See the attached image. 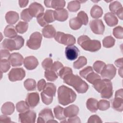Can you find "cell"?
<instances>
[{
	"label": "cell",
	"instance_id": "obj_1",
	"mask_svg": "<svg viewBox=\"0 0 123 123\" xmlns=\"http://www.w3.org/2000/svg\"><path fill=\"white\" fill-rule=\"evenodd\" d=\"M63 82L73 87L78 93H86L89 86L87 84L77 75L72 74L66 75L63 78Z\"/></svg>",
	"mask_w": 123,
	"mask_h": 123
},
{
	"label": "cell",
	"instance_id": "obj_2",
	"mask_svg": "<svg viewBox=\"0 0 123 123\" xmlns=\"http://www.w3.org/2000/svg\"><path fill=\"white\" fill-rule=\"evenodd\" d=\"M76 98V93L71 88L62 85L58 89V99L59 103L66 106L74 102Z\"/></svg>",
	"mask_w": 123,
	"mask_h": 123
},
{
	"label": "cell",
	"instance_id": "obj_3",
	"mask_svg": "<svg viewBox=\"0 0 123 123\" xmlns=\"http://www.w3.org/2000/svg\"><path fill=\"white\" fill-rule=\"evenodd\" d=\"M78 44L86 51L96 52L101 48V43L98 40H91L88 36L82 35L77 39Z\"/></svg>",
	"mask_w": 123,
	"mask_h": 123
},
{
	"label": "cell",
	"instance_id": "obj_4",
	"mask_svg": "<svg viewBox=\"0 0 123 123\" xmlns=\"http://www.w3.org/2000/svg\"><path fill=\"white\" fill-rule=\"evenodd\" d=\"M24 39L21 36H17L14 38H6L4 39L1 43L2 48L13 51L20 49L24 44Z\"/></svg>",
	"mask_w": 123,
	"mask_h": 123
},
{
	"label": "cell",
	"instance_id": "obj_5",
	"mask_svg": "<svg viewBox=\"0 0 123 123\" xmlns=\"http://www.w3.org/2000/svg\"><path fill=\"white\" fill-rule=\"evenodd\" d=\"M55 40L58 43L64 45H73L76 42V39L74 36L63 32H57L54 37Z\"/></svg>",
	"mask_w": 123,
	"mask_h": 123
},
{
	"label": "cell",
	"instance_id": "obj_6",
	"mask_svg": "<svg viewBox=\"0 0 123 123\" xmlns=\"http://www.w3.org/2000/svg\"><path fill=\"white\" fill-rule=\"evenodd\" d=\"M42 39V36L39 32H34L30 35L29 39L27 41L26 46L31 49H37L41 46Z\"/></svg>",
	"mask_w": 123,
	"mask_h": 123
},
{
	"label": "cell",
	"instance_id": "obj_7",
	"mask_svg": "<svg viewBox=\"0 0 123 123\" xmlns=\"http://www.w3.org/2000/svg\"><path fill=\"white\" fill-rule=\"evenodd\" d=\"M25 76V72L22 68H12L8 74V78L12 82L22 80Z\"/></svg>",
	"mask_w": 123,
	"mask_h": 123
},
{
	"label": "cell",
	"instance_id": "obj_8",
	"mask_svg": "<svg viewBox=\"0 0 123 123\" xmlns=\"http://www.w3.org/2000/svg\"><path fill=\"white\" fill-rule=\"evenodd\" d=\"M36 113L32 110H28L19 114V122L22 123H33L36 122Z\"/></svg>",
	"mask_w": 123,
	"mask_h": 123
},
{
	"label": "cell",
	"instance_id": "obj_9",
	"mask_svg": "<svg viewBox=\"0 0 123 123\" xmlns=\"http://www.w3.org/2000/svg\"><path fill=\"white\" fill-rule=\"evenodd\" d=\"M54 117L51 110L49 108H45L41 110L39 112L37 123H49L50 121L54 120Z\"/></svg>",
	"mask_w": 123,
	"mask_h": 123
},
{
	"label": "cell",
	"instance_id": "obj_10",
	"mask_svg": "<svg viewBox=\"0 0 123 123\" xmlns=\"http://www.w3.org/2000/svg\"><path fill=\"white\" fill-rule=\"evenodd\" d=\"M116 69L112 64L106 65L100 73L101 77L104 79L111 80L113 79L116 75Z\"/></svg>",
	"mask_w": 123,
	"mask_h": 123
},
{
	"label": "cell",
	"instance_id": "obj_11",
	"mask_svg": "<svg viewBox=\"0 0 123 123\" xmlns=\"http://www.w3.org/2000/svg\"><path fill=\"white\" fill-rule=\"evenodd\" d=\"M90 27L92 31L98 35H102L105 30V26L100 19H95L92 20L89 24Z\"/></svg>",
	"mask_w": 123,
	"mask_h": 123
},
{
	"label": "cell",
	"instance_id": "obj_12",
	"mask_svg": "<svg viewBox=\"0 0 123 123\" xmlns=\"http://www.w3.org/2000/svg\"><path fill=\"white\" fill-rule=\"evenodd\" d=\"M79 49L74 45H69L65 49V55L66 58L70 61L75 60L79 54Z\"/></svg>",
	"mask_w": 123,
	"mask_h": 123
},
{
	"label": "cell",
	"instance_id": "obj_13",
	"mask_svg": "<svg viewBox=\"0 0 123 123\" xmlns=\"http://www.w3.org/2000/svg\"><path fill=\"white\" fill-rule=\"evenodd\" d=\"M28 10L30 14L33 17H37L39 14L43 13L44 8L41 4L34 2L29 5Z\"/></svg>",
	"mask_w": 123,
	"mask_h": 123
},
{
	"label": "cell",
	"instance_id": "obj_14",
	"mask_svg": "<svg viewBox=\"0 0 123 123\" xmlns=\"http://www.w3.org/2000/svg\"><path fill=\"white\" fill-rule=\"evenodd\" d=\"M10 64L13 67L21 66L24 63V58L22 55L17 52L12 53L8 58Z\"/></svg>",
	"mask_w": 123,
	"mask_h": 123
},
{
	"label": "cell",
	"instance_id": "obj_15",
	"mask_svg": "<svg viewBox=\"0 0 123 123\" xmlns=\"http://www.w3.org/2000/svg\"><path fill=\"white\" fill-rule=\"evenodd\" d=\"M25 101L31 108H35L39 102V96L37 92H32L27 94Z\"/></svg>",
	"mask_w": 123,
	"mask_h": 123
},
{
	"label": "cell",
	"instance_id": "obj_16",
	"mask_svg": "<svg viewBox=\"0 0 123 123\" xmlns=\"http://www.w3.org/2000/svg\"><path fill=\"white\" fill-rule=\"evenodd\" d=\"M37 59L33 56H29L25 57L24 61V65L25 68L28 70L35 69L38 65Z\"/></svg>",
	"mask_w": 123,
	"mask_h": 123
},
{
	"label": "cell",
	"instance_id": "obj_17",
	"mask_svg": "<svg viewBox=\"0 0 123 123\" xmlns=\"http://www.w3.org/2000/svg\"><path fill=\"white\" fill-rule=\"evenodd\" d=\"M56 92V87L52 83H47L43 91L41 92L45 96L51 98H53L55 96Z\"/></svg>",
	"mask_w": 123,
	"mask_h": 123
},
{
	"label": "cell",
	"instance_id": "obj_18",
	"mask_svg": "<svg viewBox=\"0 0 123 123\" xmlns=\"http://www.w3.org/2000/svg\"><path fill=\"white\" fill-rule=\"evenodd\" d=\"M79 112V108L75 105H71L64 109V114L66 117L76 116Z\"/></svg>",
	"mask_w": 123,
	"mask_h": 123
},
{
	"label": "cell",
	"instance_id": "obj_19",
	"mask_svg": "<svg viewBox=\"0 0 123 123\" xmlns=\"http://www.w3.org/2000/svg\"><path fill=\"white\" fill-rule=\"evenodd\" d=\"M54 15L55 20L60 22L66 21L68 17V13L67 11L63 8L54 11Z\"/></svg>",
	"mask_w": 123,
	"mask_h": 123
},
{
	"label": "cell",
	"instance_id": "obj_20",
	"mask_svg": "<svg viewBox=\"0 0 123 123\" xmlns=\"http://www.w3.org/2000/svg\"><path fill=\"white\" fill-rule=\"evenodd\" d=\"M42 33L43 36L48 38H51L55 37L56 32L55 28L52 25H48L42 29Z\"/></svg>",
	"mask_w": 123,
	"mask_h": 123
},
{
	"label": "cell",
	"instance_id": "obj_21",
	"mask_svg": "<svg viewBox=\"0 0 123 123\" xmlns=\"http://www.w3.org/2000/svg\"><path fill=\"white\" fill-rule=\"evenodd\" d=\"M111 82L110 80L108 79H99L96 80L92 84L93 87L98 93H101L103 89Z\"/></svg>",
	"mask_w": 123,
	"mask_h": 123
},
{
	"label": "cell",
	"instance_id": "obj_22",
	"mask_svg": "<svg viewBox=\"0 0 123 123\" xmlns=\"http://www.w3.org/2000/svg\"><path fill=\"white\" fill-rule=\"evenodd\" d=\"M104 19L107 25L110 26H114L117 25L118 20L116 16L111 12H107L104 15Z\"/></svg>",
	"mask_w": 123,
	"mask_h": 123
},
{
	"label": "cell",
	"instance_id": "obj_23",
	"mask_svg": "<svg viewBox=\"0 0 123 123\" xmlns=\"http://www.w3.org/2000/svg\"><path fill=\"white\" fill-rule=\"evenodd\" d=\"M14 110L15 107L13 103L9 101L4 103L1 108L2 113L6 115H10L12 114Z\"/></svg>",
	"mask_w": 123,
	"mask_h": 123
},
{
	"label": "cell",
	"instance_id": "obj_24",
	"mask_svg": "<svg viewBox=\"0 0 123 123\" xmlns=\"http://www.w3.org/2000/svg\"><path fill=\"white\" fill-rule=\"evenodd\" d=\"M19 18L18 13L14 11H9L5 15V19L7 23L11 25L15 24L19 20Z\"/></svg>",
	"mask_w": 123,
	"mask_h": 123
},
{
	"label": "cell",
	"instance_id": "obj_25",
	"mask_svg": "<svg viewBox=\"0 0 123 123\" xmlns=\"http://www.w3.org/2000/svg\"><path fill=\"white\" fill-rule=\"evenodd\" d=\"M4 35L6 37L14 38L17 36V32L14 26L8 25L4 30Z\"/></svg>",
	"mask_w": 123,
	"mask_h": 123
},
{
	"label": "cell",
	"instance_id": "obj_26",
	"mask_svg": "<svg viewBox=\"0 0 123 123\" xmlns=\"http://www.w3.org/2000/svg\"><path fill=\"white\" fill-rule=\"evenodd\" d=\"M101 97L103 98H110L113 95L112 85L111 82H110L109 84L103 89L100 93Z\"/></svg>",
	"mask_w": 123,
	"mask_h": 123
},
{
	"label": "cell",
	"instance_id": "obj_27",
	"mask_svg": "<svg viewBox=\"0 0 123 123\" xmlns=\"http://www.w3.org/2000/svg\"><path fill=\"white\" fill-rule=\"evenodd\" d=\"M111 106L112 108L120 112L123 110V98H115L111 100Z\"/></svg>",
	"mask_w": 123,
	"mask_h": 123
},
{
	"label": "cell",
	"instance_id": "obj_28",
	"mask_svg": "<svg viewBox=\"0 0 123 123\" xmlns=\"http://www.w3.org/2000/svg\"><path fill=\"white\" fill-rule=\"evenodd\" d=\"M98 101L94 98H88L86 103L87 109L92 112H95L97 111Z\"/></svg>",
	"mask_w": 123,
	"mask_h": 123
},
{
	"label": "cell",
	"instance_id": "obj_29",
	"mask_svg": "<svg viewBox=\"0 0 123 123\" xmlns=\"http://www.w3.org/2000/svg\"><path fill=\"white\" fill-rule=\"evenodd\" d=\"M103 10L102 8L98 5H94L90 10V15L93 18L98 19L102 16Z\"/></svg>",
	"mask_w": 123,
	"mask_h": 123
},
{
	"label": "cell",
	"instance_id": "obj_30",
	"mask_svg": "<svg viewBox=\"0 0 123 123\" xmlns=\"http://www.w3.org/2000/svg\"><path fill=\"white\" fill-rule=\"evenodd\" d=\"M54 113L55 117L59 120H63L66 119L64 114V109L61 106L58 105L54 108Z\"/></svg>",
	"mask_w": 123,
	"mask_h": 123
},
{
	"label": "cell",
	"instance_id": "obj_31",
	"mask_svg": "<svg viewBox=\"0 0 123 123\" xmlns=\"http://www.w3.org/2000/svg\"><path fill=\"white\" fill-rule=\"evenodd\" d=\"M81 2L80 0H73L70 1L67 5L68 10L71 12H77L80 8Z\"/></svg>",
	"mask_w": 123,
	"mask_h": 123
},
{
	"label": "cell",
	"instance_id": "obj_32",
	"mask_svg": "<svg viewBox=\"0 0 123 123\" xmlns=\"http://www.w3.org/2000/svg\"><path fill=\"white\" fill-rule=\"evenodd\" d=\"M24 85L27 90L33 91L36 88V82L33 79L28 78L25 81Z\"/></svg>",
	"mask_w": 123,
	"mask_h": 123
},
{
	"label": "cell",
	"instance_id": "obj_33",
	"mask_svg": "<svg viewBox=\"0 0 123 123\" xmlns=\"http://www.w3.org/2000/svg\"><path fill=\"white\" fill-rule=\"evenodd\" d=\"M82 25L81 21L77 17L71 19L69 21L70 27L73 30L79 29L81 28Z\"/></svg>",
	"mask_w": 123,
	"mask_h": 123
},
{
	"label": "cell",
	"instance_id": "obj_34",
	"mask_svg": "<svg viewBox=\"0 0 123 123\" xmlns=\"http://www.w3.org/2000/svg\"><path fill=\"white\" fill-rule=\"evenodd\" d=\"M65 5V1L64 0H50V8L56 10L63 9Z\"/></svg>",
	"mask_w": 123,
	"mask_h": 123
},
{
	"label": "cell",
	"instance_id": "obj_35",
	"mask_svg": "<svg viewBox=\"0 0 123 123\" xmlns=\"http://www.w3.org/2000/svg\"><path fill=\"white\" fill-rule=\"evenodd\" d=\"M29 106L26 101H20L16 104V109L18 112L22 113L29 110Z\"/></svg>",
	"mask_w": 123,
	"mask_h": 123
},
{
	"label": "cell",
	"instance_id": "obj_36",
	"mask_svg": "<svg viewBox=\"0 0 123 123\" xmlns=\"http://www.w3.org/2000/svg\"><path fill=\"white\" fill-rule=\"evenodd\" d=\"M44 19L47 25L54 22L55 19L54 18V11L51 10H47L44 13Z\"/></svg>",
	"mask_w": 123,
	"mask_h": 123
},
{
	"label": "cell",
	"instance_id": "obj_37",
	"mask_svg": "<svg viewBox=\"0 0 123 123\" xmlns=\"http://www.w3.org/2000/svg\"><path fill=\"white\" fill-rule=\"evenodd\" d=\"M115 42V39L111 36L106 37L102 40L103 46L104 47L106 48H110L112 47L114 45Z\"/></svg>",
	"mask_w": 123,
	"mask_h": 123
},
{
	"label": "cell",
	"instance_id": "obj_38",
	"mask_svg": "<svg viewBox=\"0 0 123 123\" xmlns=\"http://www.w3.org/2000/svg\"><path fill=\"white\" fill-rule=\"evenodd\" d=\"M86 63L87 60L86 58L84 56H80L78 58L77 61L74 62L73 66L75 69H79L86 65Z\"/></svg>",
	"mask_w": 123,
	"mask_h": 123
},
{
	"label": "cell",
	"instance_id": "obj_39",
	"mask_svg": "<svg viewBox=\"0 0 123 123\" xmlns=\"http://www.w3.org/2000/svg\"><path fill=\"white\" fill-rule=\"evenodd\" d=\"M28 27V24L27 22L20 21L15 26V29L17 32L20 34H23L26 32Z\"/></svg>",
	"mask_w": 123,
	"mask_h": 123
},
{
	"label": "cell",
	"instance_id": "obj_40",
	"mask_svg": "<svg viewBox=\"0 0 123 123\" xmlns=\"http://www.w3.org/2000/svg\"><path fill=\"white\" fill-rule=\"evenodd\" d=\"M45 78L48 81H54L58 78V74L52 70L45 71L44 73Z\"/></svg>",
	"mask_w": 123,
	"mask_h": 123
},
{
	"label": "cell",
	"instance_id": "obj_41",
	"mask_svg": "<svg viewBox=\"0 0 123 123\" xmlns=\"http://www.w3.org/2000/svg\"><path fill=\"white\" fill-rule=\"evenodd\" d=\"M105 66L106 64L102 61H97L93 64V69L97 73L100 74Z\"/></svg>",
	"mask_w": 123,
	"mask_h": 123
},
{
	"label": "cell",
	"instance_id": "obj_42",
	"mask_svg": "<svg viewBox=\"0 0 123 123\" xmlns=\"http://www.w3.org/2000/svg\"><path fill=\"white\" fill-rule=\"evenodd\" d=\"M122 8H123L122 4L118 1H114L109 5V9L113 14H116L117 12Z\"/></svg>",
	"mask_w": 123,
	"mask_h": 123
},
{
	"label": "cell",
	"instance_id": "obj_43",
	"mask_svg": "<svg viewBox=\"0 0 123 123\" xmlns=\"http://www.w3.org/2000/svg\"><path fill=\"white\" fill-rule=\"evenodd\" d=\"M110 107V103L109 101L101 99L98 101V108L100 111H106Z\"/></svg>",
	"mask_w": 123,
	"mask_h": 123
},
{
	"label": "cell",
	"instance_id": "obj_44",
	"mask_svg": "<svg viewBox=\"0 0 123 123\" xmlns=\"http://www.w3.org/2000/svg\"><path fill=\"white\" fill-rule=\"evenodd\" d=\"M10 63L7 59H2L0 61V69L1 73L7 72L10 68Z\"/></svg>",
	"mask_w": 123,
	"mask_h": 123
},
{
	"label": "cell",
	"instance_id": "obj_45",
	"mask_svg": "<svg viewBox=\"0 0 123 123\" xmlns=\"http://www.w3.org/2000/svg\"><path fill=\"white\" fill-rule=\"evenodd\" d=\"M77 17L81 21L82 24L84 25H87L88 23V17L87 14L84 11L79 12L77 14Z\"/></svg>",
	"mask_w": 123,
	"mask_h": 123
},
{
	"label": "cell",
	"instance_id": "obj_46",
	"mask_svg": "<svg viewBox=\"0 0 123 123\" xmlns=\"http://www.w3.org/2000/svg\"><path fill=\"white\" fill-rule=\"evenodd\" d=\"M113 36L118 39H123V28L121 26L115 27L113 29Z\"/></svg>",
	"mask_w": 123,
	"mask_h": 123
},
{
	"label": "cell",
	"instance_id": "obj_47",
	"mask_svg": "<svg viewBox=\"0 0 123 123\" xmlns=\"http://www.w3.org/2000/svg\"><path fill=\"white\" fill-rule=\"evenodd\" d=\"M53 65L52 60L50 58H46L42 62V66L45 71L51 70V67Z\"/></svg>",
	"mask_w": 123,
	"mask_h": 123
},
{
	"label": "cell",
	"instance_id": "obj_48",
	"mask_svg": "<svg viewBox=\"0 0 123 123\" xmlns=\"http://www.w3.org/2000/svg\"><path fill=\"white\" fill-rule=\"evenodd\" d=\"M21 18L26 22H29L32 19L33 17L30 14L28 8L25 9L22 11L21 13Z\"/></svg>",
	"mask_w": 123,
	"mask_h": 123
},
{
	"label": "cell",
	"instance_id": "obj_49",
	"mask_svg": "<svg viewBox=\"0 0 123 123\" xmlns=\"http://www.w3.org/2000/svg\"><path fill=\"white\" fill-rule=\"evenodd\" d=\"M73 71L72 69L69 67H63L58 73V75L61 77V78L62 79L67 75L72 74Z\"/></svg>",
	"mask_w": 123,
	"mask_h": 123
},
{
	"label": "cell",
	"instance_id": "obj_50",
	"mask_svg": "<svg viewBox=\"0 0 123 123\" xmlns=\"http://www.w3.org/2000/svg\"><path fill=\"white\" fill-rule=\"evenodd\" d=\"M101 79L100 76L97 74L94 73V72L90 73L86 77V79L90 84H93L94 82H95L98 79Z\"/></svg>",
	"mask_w": 123,
	"mask_h": 123
},
{
	"label": "cell",
	"instance_id": "obj_51",
	"mask_svg": "<svg viewBox=\"0 0 123 123\" xmlns=\"http://www.w3.org/2000/svg\"><path fill=\"white\" fill-rule=\"evenodd\" d=\"M93 72V69L91 66H87L83 70H81L79 72V74L81 77H83V78L86 79V76L91 72Z\"/></svg>",
	"mask_w": 123,
	"mask_h": 123
},
{
	"label": "cell",
	"instance_id": "obj_52",
	"mask_svg": "<svg viewBox=\"0 0 123 123\" xmlns=\"http://www.w3.org/2000/svg\"><path fill=\"white\" fill-rule=\"evenodd\" d=\"M63 67V65L61 62L58 61H56L54 63H53V65L51 67V70L54 71L57 74V73L58 74L60 70H61Z\"/></svg>",
	"mask_w": 123,
	"mask_h": 123
},
{
	"label": "cell",
	"instance_id": "obj_53",
	"mask_svg": "<svg viewBox=\"0 0 123 123\" xmlns=\"http://www.w3.org/2000/svg\"><path fill=\"white\" fill-rule=\"evenodd\" d=\"M88 123H102V120L100 118L99 116H98L97 115H93L91 116L88 119L87 121Z\"/></svg>",
	"mask_w": 123,
	"mask_h": 123
},
{
	"label": "cell",
	"instance_id": "obj_54",
	"mask_svg": "<svg viewBox=\"0 0 123 123\" xmlns=\"http://www.w3.org/2000/svg\"><path fill=\"white\" fill-rule=\"evenodd\" d=\"M44 12L41 13L37 17V23L40 26H41L42 27L48 25L47 24V23H46V22L44 20Z\"/></svg>",
	"mask_w": 123,
	"mask_h": 123
},
{
	"label": "cell",
	"instance_id": "obj_55",
	"mask_svg": "<svg viewBox=\"0 0 123 123\" xmlns=\"http://www.w3.org/2000/svg\"><path fill=\"white\" fill-rule=\"evenodd\" d=\"M46 84H47L46 82L44 79H40L37 82V90L39 91H41L42 90H43L44 89Z\"/></svg>",
	"mask_w": 123,
	"mask_h": 123
},
{
	"label": "cell",
	"instance_id": "obj_56",
	"mask_svg": "<svg viewBox=\"0 0 123 123\" xmlns=\"http://www.w3.org/2000/svg\"><path fill=\"white\" fill-rule=\"evenodd\" d=\"M0 53L1 60L4 59V58H9V57L11 55L10 53V52L8 51V50L6 49H1Z\"/></svg>",
	"mask_w": 123,
	"mask_h": 123
},
{
	"label": "cell",
	"instance_id": "obj_57",
	"mask_svg": "<svg viewBox=\"0 0 123 123\" xmlns=\"http://www.w3.org/2000/svg\"><path fill=\"white\" fill-rule=\"evenodd\" d=\"M0 122H5V123H11L12 121L11 118L6 116V115H1L0 117Z\"/></svg>",
	"mask_w": 123,
	"mask_h": 123
},
{
	"label": "cell",
	"instance_id": "obj_58",
	"mask_svg": "<svg viewBox=\"0 0 123 123\" xmlns=\"http://www.w3.org/2000/svg\"><path fill=\"white\" fill-rule=\"evenodd\" d=\"M67 122H68V123H80L81 121L80 120V118L78 116H75L69 118L68 119Z\"/></svg>",
	"mask_w": 123,
	"mask_h": 123
},
{
	"label": "cell",
	"instance_id": "obj_59",
	"mask_svg": "<svg viewBox=\"0 0 123 123\" xmlns=\"http://www.w3.org/2000/svg\"><path fill=\"white\" fill-rule=\"evenodd\" d=\"M114 63L115 64V65L119 68H123V58H121L120 59H118L117 60H116L115 62Z\"/></svg>",
	"mask_w": 123,
	"mask_h": 123
},
{
	"label": "cell",
	"instance_id": "obj_60",
	"mask_svg": "<svg viewBox=\"0 0 123 123\" xmlns=\"http://www.w3.org/2000/svg\"><path fill=\"white\" fill-rule=\"evenodd\" d=\"M123 90L122 88L117 90L115 92V97L123 98Z\"/></svg>",
	"mask_w": 123,
	"mask_h": 123
},
{
	"label": "cell",
	"instance_id": "obj_61",
	"mask_svg": "<svg viewBox=\"0 0 123 123\" xmlns=\"http://www.w3.org/2000/svg\"><path fill=\"white\" fill-rule=\"evenodd\" d=\"M29 1L26 0H19V5L21 8H24L27 6L28 3Z\"/></svg>",
	"mask_w": 123,
	"mask_h": 123
},
{
	"label": "cell",
	"instance_id": "obj_62",
	"mask_svg": "<svg viewBox=\"0 0 123 123\" xmlns=\"http://www.w3.org/2000/svg\"><path fill=\"white\" fill-rule=\"evenodd\" d=\"M117 16L121 19L123 20V8L119 9L116 13Z\"/></svg>",
	"mask_w": 123,
	"mask_h": 123
},
{
	"label": "cell",
	"instance_id": "obj_63",
	"mask_svg": "<svg viewBox=\"0 0 123 123\" xmlns=\"http://www.w3.org/2000/svg\"><path fill=\"white\" fill-rule=\"evenodd\" d=\"M45 5L48 8H50V0H44V1Z\"/></svg>",
	"mask_w": 123,
	"mask_h": 123
},
{
	"label": "cell",
	"instance_id": "obj_64",
	"mask_svg": "<svg viewBox=\"0 0 123 123\" xmlns=\"http://www.w3.org/2000/svg\"><path fill=\"white\" fill-rule=\"evenodd\" d=\"M123 68H120L119 69V71H118V72H119V74L121 76V77H123Z\"/></svg>",
	"mask_w": 123,
	"mask_h": 123
}]
</instances>
